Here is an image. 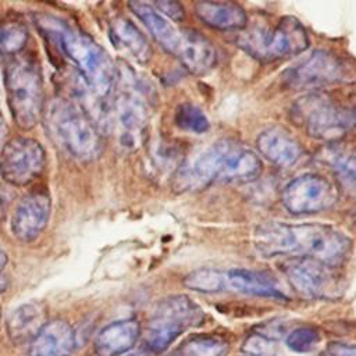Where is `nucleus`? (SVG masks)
Segmentation results:
<instances>
[{
  "label": "nucleus",
  "mask_w": 356,
  "mask_h": 356,
  "mask_svg": "<svg viewBox=\"0 0 356 356\" xmlns=\"http://www.w3.org/2000/svg\"><path fill=\"white\" fill-rule=\"evenodd\" d=\"M121 356H152V353H150V350L147 348L146 349L145 348H139V349H131V350L125 352Z\"/></svg>",
  "instance_id": "obj_34"
},
{
  "label": "nucleus",
  "mask_w": 356,
  "mask_h": 356,
  "mask_svg": "<svg viewBox=\"0 0 356 356\" xmlns=\"http://www.w3.org/2000/svg\"><path fill=\"white\" fill-rule=\"evenodd\" d=\"M330 356H356V345L345 342H331L328 345Z\"/></svg>",
  "instance_id": "obj_32"
},
{
  "label": "nucleus",
  "mask_w": 356,
  "mask_h": 356,
  "mask_svg": "<svg viewBox=\"0 0 356 356\" xmlns=\"http://www.w3.org/2000/svg\"><path fill=\"white\" fill-rule=\"evenodd\" d=\"M330 164L339 188L356 199V156L338 152L330 157Z\"/></svg>",
  "instance_id": "obj_24"
},
{
  "label": "nucleus",
  "mask_w": 356,
  "mask_h": 356,
  "mask_svg": "<svg viewBox=\"0 0 356 356\" xmlns=\"http://www.w3.org/2000/svg\"><path fill=\"white\" fill-rule=\"evenodd\" d=\"M291 286L302 296L335 299L341 296L342 282L332 267L310 257H292L284 264Z\"/></svg>",
  "instance_id": "obj_11"
},
{
  "label": "nucleus",
  "mask_w": 356,
  "mask_h": 356,
  "mask_svg": "<svg viewBox=\"0 0 356 356\" xmlns=\"http://www.w3.org/2000/svg\"><path fill=\"white\" fill-rule=\"evenodd\" d=\"M346 111H348V117H349V122L352 127H356V100H353L348 107H346Z\"/></svg>",
  "instance_id": "obj_33"
},
{
  "label": "nucleus",
  "mask_w": 356,
  "mask_h": 356,
  "mask_svg": "<svg viewBox=\"0 0 356 356\" xmlns=\"http://www.w3.org/2000/svg\"><path fill=\"white\" fill-rule=\"evenodd\" d=\"M8 259H7V254L4 253V250L0 248V271H3V268L6 267Z\"/></svg>",
  "instance_id": "obj_36"
},
{
  "label": "nucleus",
  "mask_w": 356,
  "mask_h": 356,
  "mask_svg": "<svg viewBox=\"0 0 356 356\" xmlns=\"http://www.w3.org/2000/svg\"><path fill=\"white\" fill-rule=\"evenodd\" d=\"M46 152L33 138L15 136L0 150V177L13 186L32 184L44 170Z\"/></svg>",
  "instance_id": "obj_10"
},
{
  "label": "nucleus",
  "mask_w": 356,
  "mask_h": 356,
  "mask_svg": "<svg viewBox=\"0 0 356 356\" xmlns=\"http://www.w3.org/2000/svg\"><path fill=\"white\" fill-rule=\"evenodd\" d=\"M174 121L179 129L192 134H203L210 128L206 114L192 103L179 104L175 110Z\"/></svg>",
  "instance_id": "obj_27"
},
{
  "label": "nucleus",
  "mask_w": 356,
  "mask_h": 356,
  "mask_svg": "<svg viewBox=\"0 0 356 356\" xmlns=\"http://www.w3.org/2000/svg\"><path fill=\"white\" fill-rule=\"evenodd\" d=\"M35 24L42 35L76 67L96 97L106 99L111 95L118 81V68L102 46L57 17L36 14Z\"/></svg>",
  "instance_id": "obj_3"
},
{
  "label": "nucleus",
  "mask_w": 356,
  "mask_h": 356,
  "mask_svg": "<svg viewBox=\"0 0 356 356\" xmlns=\"http://www.w3.org/2000/svg\"><path fill=\"white\" fill-rule=\"evenodd\" d=\"M261 171V160L246 145L220 139L184 163L172 177V186L178 192H195L213 184H245Z\"/></svg>",
  "instance_id": "obj_2"
},
{
  "label": "nucleus",
  "mask_w": 356,
  "mask_h": 356,
  "mask_svg": "<svg viewBox=\"0 0 356 356\" xmlns=\"http://www.w3.org/2000/svg\"><path fill=\"white\" fill-rule=\"evenodd\" d=\"M161 15L164 14L167 18L179 22L185 17V8L178 1H156L152 4Z\"/></svg>",
  "instance_id": "obj_31"
},
{
  "label": "nucleus",
  "mask_w": 356,
  "mask_h": 356,
  "mask_svg": "<svg viewBox=\"0 0 356 356\" xmlns=\"http://www.w3.org/2000/svg\"><path fill=\"white\" fill-rule=\"evenodd\" d=\"M152 318L186 330L200 325L204 321V313L189 296L172 295L161 299L156 305Z\"/></svg>",
  "instance_id": "obj_22"
},
{
  "label": "nucleus",
  "mask_w": 356,
  "mask_h": 356,
  "mask_svg": "<svg viewBox=\"0 0 356 356\" xmlns=\"http://www.w3.org/2000/svg\"><path fill=\"white\" fill-rule=\"evenodd\" d=\"M46 309L43 305L31 302L18 306L7 320V331L14 342L32 341L46 324Z\"/></svg>",
  "instance_id": "obj_23"
},
{
  "label": "nucleus",
  "mask_w": 356,
  "mask_h": 356,
  "mask_svg": "<svg viewBox=\"0 0 356 356\" xmlns=\"http://www.w3.org/2000/svg\"><path fill=\"white\" fill-rule=\"evenodd\" d=\"M108 36L115 50L132 61L146 64L152 58V47L147 39L132 21L124 17L114 18L110 22Z\"/></svg>",
  "instance_id": "obj_20"
},
{
  "label": "nucleus",
  "mask_w": 356,
  "mask_h": 356,
  "mask_svg": "<svg viewBox=\"0 0 356 356\" xmlns=\"http://www.w3.org/2000/svg\"><path fill=\"white\" fill-rule=\"evenodd\" d=\"M228 343L217 337L196 335L181 345L182 356H222Z\"/></svg>",
  "instance_id": "obj_26"
},
{
  "label": "nucleus",
  "mask_w": 356,
  "mask_h": 356,
  "mask_svg": "<svg viewBox=\"0 0 356 356\" xmlns=\"http://www.w3.org/2000/svg\"><path fill=\"white\" fill-rule=\"evenodd\" d=\"M224 282L225 289H231L238 293L259 298H271L277 300L288 299L275 277L266 271L249 268H231L228 271H224Z\"/></svg>",
  "instance_id": "obj_14"
},
{
  "label": "nucleus",
  "mask_w": 356,
  "mask_h": 356,
  "mask_svg": "<svg viewBox=\"0 0 356 356\" xmlns=\"http://www.w3.org/2000/svg\"><path fill=\"white\" fill-rule=\"evenodd\" d=\"M292 120L314 139L335 142L350 127L346 107H339L328 95L312 92L298 99L291 108Z\"/></svg>",
  "instance_id": "obj_9"
},
{
  "label": "nucleus",
  "mask_w": 356,
  "mask_h": 356,
  "mask_svg": "<svg viewBox=\"0 0 356 356\" xmlns=\"http://www.w3.org/2000/svg\"><path fill=\"white\" fill-rule=\"evenodd\" d=\"M175 58L193 75H204L217 63V51L213 43L196 29L182 28V39Z\"/></svg>",
  "instance_id": "obj_15"
},
{
  "label": "nucleus",
  "mask_w": 356,
  "mask_h": 356,
  "mask_svg": "<svg viewBox=\"0 0 356 356\" xmlns=\"http://www.w3.org/2000/svg\"><path fill=\"white\" fill-rule=\"evenodd\" d=\"M28 29L18 22H6L0 26V54L17 56L28 42Z\"/></svg>",
  "instance_id": "obj_28"
},
{
  "label": "nucleus",
  "mask_w": 356,
  "mask_h": 356,
  "mask_svg": "<svg viewBox=\"0 0 356 356\" xmlns=\"http://www.w3.org/2000/svg\"><path fill=\"white\" fill-rule=\"evenodd\" d=\"M320 339H321V335L317 328L299 327L296 330H292L286 335L285 343L293 352L306 353V352H312L317 346Z\"/></svg>",
  "instance_id": "obj_29"
},
{
  "label": "nucleus",
  "mask_w": 356,
  "mask_h": 356,
  "mask_svg": "<svg viewBox=\"0 0 356 356\" xmlns=\"http://www.w3.org/2000/svg\"><path fill=\"white\" fill-rule=\"evenodd\" d=\"M75 332L70 323L61 318L47 321L31 341L28 356H72Z\"/></svg>",
  "instance_id": "obj_17"
},
{
  "label": "nucleus",
  "mask_w": 356,
  "mask_h": 356,
  "mask_svg": "<svg viewBox=\"0 0 356 356\" xmlns=\"http://www.w3.org/2000/svg\"><path fill=\"white\" fill-rule=\"evenodd\" d=\"M44 124L53 140L72 159L90 163L104 149L97 122L75 100L64 96L53 99L44 107Z\"/></svg>",
  "instance_id": "obj_4"
},
{
  "label": "nucleus",
  "mask_w": 356,
  "mask_h": 356,
  "mask_svg": "<svg viewBox=\"0 0 356 356\" xmlns=\"http://www.w3.org/2000/svg\"><path fill=\"white\" fill-rule=\"evenodd\" d=\"M128 7L143 22L159 46L175 57L182 39V28H177L149 3L129 1Z\"/></svg>",
  "instance_id": "obj_19"
},
{
  "label": "nucleus",
  "mask_w": 356,
  "mask_h": 356,
  "mask_svg": "<svg viewBox=\"0 0 356 356\" xmlns=\"http://www.w3.org/2000/svg\"><path fill=\"white\" fill-rule=\"evenodd\" d=\"M124 81V88L107 107L106 124L115 132L121 147L135 150L143 142L149 108L143 86L134 76Z\"/></svg>",
  "instance_id": "obj_7"
},
{
  "label": "nucleus",
  "mask_w": 356,
  "mask_h": 356,
  "mask_svg": "<svg viewBox=\"0 0 356 356\" xmlns=\"http://www.w3.org/2000/svg\"><path fill=\"white\" fill-rule=\"evenodd\" d=\"M252 242L266 259L310 257L332 268L343 264L352 250V241L345 232L320 222L266 221L254 228Z\"/></svg>",
  "instance_id": "obj_1"
},
{
  "label": "nucleus",
  "mask_w": 356,
  "mask_h": 356,
  "mask_svg": "<svg viewBox=\"0 0 356 356\" xmlns=\"http://www.w3.org/2000/svg\"><path fill=\"white\" fill-rule=\"evenodd\" d=\"M241 349L249 356H273L275 353L274 341L260 332L249 334Z\"/></svg>",
  "instance_id": "obj_30"
},
{
  "label": "nucleus",
  "mask_w": 356,
  "mask_h": 356,
  "mask_svg": "<svg viewBox=\"0 0 356 356\" xmlns=\"http://www.w3.org/2000/svg\"><path fill=\"white\" fill-rule=\"evenodd\" d=\"M236 44L260 61L296 56L309 47L306 28L295 17H282L274 26H253L236 38Z\"/></svg>",
  "instance_id": "obj_6"
},
{
  "label": "nucleus",
  "mask_w": 356,
  "mask_h": 356,
  "mask_svg": "<svg viewBox=\"0 0 356 356\" xmlns=\"http://www.w3.org/2000/svg\"><path fill=\"white\" fill-rule=\"evenodd\" d=\"M337 199V186L318 174H303L292 179L282 192L284 207L295 216L327 210Z\"/></svg>",
  "instance_id": "obj_12"
},
{
  "label": "nucleus",
  "mask_w": 356,
  "mask_h": 356,
  "mask_svg": "<svg viewBox=\"0 0 356 356\" xmlns=\"http://www.w3.org/2000/svg\"><path fill=\"white\" fill-rule=\"evenodd\" d=\"M172 356H179V355H172Z\"/></svg>",
  "instance_id": "obj_37"
},
{
  "label": "nucleus",
  "mask_w": 356,
  "mask_h": 356,
  "mask_svg": "<svg viewBox=\"0 0 356 356\" xmlns=\"http://www.w3.org/2000/svg\"><path fill=\"white\" fill-rule=\"evenodd\" d=\"M284 86L292 90L316 89L334 83H356V63L330 50H314L282 74Z\"/></svg>",
  "instance_id": "obj_8"
},
{
  "label": "nucleus",
  "mask_w": 356,
  "mask_h": 356,
  "mask_svg": "<svg viewBox=\"0 0 356 356\" xmlns=\"http://www.w3.org/2000/svg\"><path fill=\"white\" fill-rule=\"evenodd\" d=\"M184 286L188 289L202 292V293H216L225 289L224 271L210 267L197 268L189 273L184 281Z\"/></svg>",
  "instance_id": "obj_25"
},
{
  "label": "nucleus",
  "mask_w": 356,
  "mask_h": 356,
  "mask_svg": "<svg viewBox=\"0 0 356 356\" xmlns=\"http://www.w3.org/2000/svg\"><path fill=\"white\" fill-rule=\"evenodd\" d=\"M140 335L136 318H124L103 327L95 338L96 356H121L131 350Z\"/></svg>",
  "instance_id": "obj_18"
},
{
  "label": "nucleus",
  "mask_w": 356,
  "mask_h": 356,
  "mask_svg": "<svg viewBox=\"0 0 356 356\" xmlns=\"http://www.w3.org/2000/svg\"><path fill=\"white\" fill-rule=\"evenodd\" d=\"M51 211L50 196L44 191H33L22 196L15 204L10 228L21 242L35 241L47 227Z\"/></svg>",
  "instance_id": "obj_13"
},
{
  "label": "nucleus",
  "mask_w": 356,
  "mask_h": 356,
  "mask_svg": "<svg viewBox=\"0 0 356 356\" xmlns=\"http://www.w3.org/2000/svg\"><path fill=\"white\" fill-rule=\"evenodd\" d=\"M256 146L263 157L282 168L292 167L303 154L300 143L285 129L278 127L261 131L256 139Z\"/></svg>",
  "instance_id": "obj_16"
},
{
  "label": "nucleus",
  "mask_w": 356,
  "mask_h": 356,
  "mask_svg": "<svg viewBox=\"0 0 356 356\" xmlns=\"http://www.w3.org/2000/svg\"><path fill=\"white\" fill-rule=\"evenodd\" d=\"M6 132H7V125H6V121H4L3 115L0 114V143L3 142V139L6 136Z\"/></svg>",
  "instance_id": "obj_35"
},
{
  "label": "nucleus",
  "mask_w": 356,
  "mask_h": 356,
  "mask_svg": "<svg viewBox=\"0 0 356 356\" xmlns=\"http://www.w3.org/2000/svg\"><path fill=\"white\" fill-rule=\"evenodd\" d=\"M197 18L218 31H242L248 25L245 10L232 1H197L193 6Z\"/></svg>",
  "instance_id": "obj_21"
},
{
  "label": "nucleus",
  "mask_w": 356,
  "mask_h": 356,
  "mask_svg": "<svg viewBox=\"0 0 356 356\" xmlns=\"http://www.w3.org/2000/svg\"><path fill=\"white\" fill-rule=\"evenodd\" d=\"M4 85L14 122L29 131L43 118L44 86L39 63L31 54H17L6 65Z\"/></svg>",
  "instance_id": "obj_5"
}]
</instances>
